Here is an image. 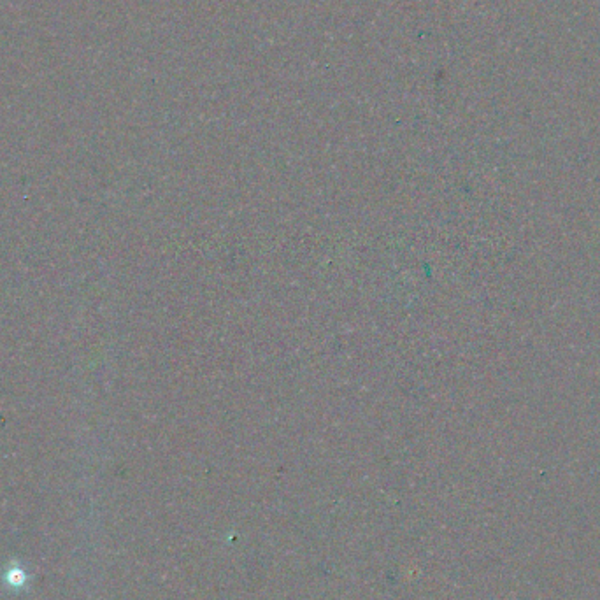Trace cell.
I'll use <instances>...</instances> for the list:
<instances>
[{
  "label": "cell",
  "instance_id": "6da1fadb",
  "mask_svg": "<svg viewBox=\"0 0 600 600\" xmlns=\"http://www.w3.org/2000/svg\"><path fill=\"white\" fill-rule=\"evenodd\" d=\"M4 579H6V585L9 588H23L25 583H27V572L23 571L20 565H11L6 574H4Z\"/></svg>",
  "mask_w": 600,
  "mask_h": 600
}]
</instances>
